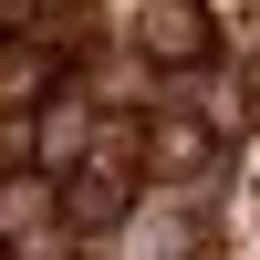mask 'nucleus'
<instances>
[{"instance_id":"obj_1","label":"nucleus","mask_w":260,"mask_h":260,"mask_svg":"<svg viewBox=\"0 0 260 260\" xmlns=\"http://www.w3.org/2000/svg\"><path fill=\"white\" fill-rule=\"evenodd\" d=\"M198 42H208L198 0H156V11H146V52H167V62H177V52H198Z\"/></svg>"},{"instance_id":"obj_2","label":"nucleus","mask_w":260,"mask_h":260,"mask_svg":"<svg viewBox=\"0 0 260 260\" xmlns=\"http://www.w3.org/2000/svg\"><path fill=\"white\" fill-rule=\"evenodd\" d=\"M42 94V52H0V104H31Z\"/></svg>"}]
</instances>
